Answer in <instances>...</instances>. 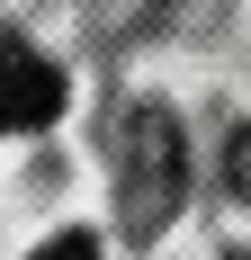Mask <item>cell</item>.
<instances>
[{
    "label": "cell",
    "instance_id": "1",
    "mask_svg": "<svg viewBox=\"0 0 251 260\" xmlns=\"http://www.w3.org/2000/svg\"><path fill=\"white\" fill-rule=\"evenodd\" d=\"M179 188H189V153H179V126L162 108H135L117 126V215L125 234H152V224H171Z\"/></svg>",
    "mask_w": 251,
    "mask_h": 260
},
{
    "label": "cell",
    "instance_id": "2",
    "mask_svg": "<svg viewBox=\"0 0 251 260\" xmlns=\"http://www.w3.org/2000/svg\"><path fill=\"white\" fill-rule=\"evenodd\" d=\"M54 108H63V72L36 45H9L0 54V117L18 135H36V126H54Z\"/></svg>",
    "mask_w": 251,
    "mask_h": 260
},
{
    "label": "cell",
    "instance_id": "3",
    "mask_svg": "<svg viewBox=\"0 0 251 260\" xmlns=\"http://www.w3.org/2000/svg\"><path fill=\"white\" fill-rule=\"evenodd\" d=\"M27 260H99V234H81V224H72V234H45Z\"/></svg>",
    "mask_w": 251,
    "mask_h": 260
},
{
    "label": "cell",
    "instance_id": "4",
    "mask_svg": "<svg viewBox=\"0 0 251 260\" xmlns=\"http://www.w3.org/2000/svg\"><path fill=\"white\" fill-rule=\"evenodd\" d=\"M225 180H233V198H251V126H233V144H225Z\"/></svg>",
    "mask_w": 251,
    "mask_h": 260
}]
</instances>
